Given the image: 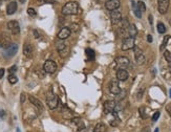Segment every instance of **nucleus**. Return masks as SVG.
<instances>
[{"mask_svg": "<svg viewBox=\"0 0 171 132\" xmlns=\"http://www.w3.org/2000/svg\"><path fill=\"white\" fill-rule=\"evenodd\" d=\"M61 12L62 15H64V16H71V15H78L81 11L79 4L76 1H68L67 3L63 5Z\"/></svg>", "mask_w": 171, "mask_h": 132, "instance_id": "nucleus-1", "label": "nucleus"}, {"mask_svg": "<svg viewBox=\"0 0 171 132\" xmlns=\"http://www.w3.org/2000/svg\"><path fill=\"white\" fill-rule=\"evenodd\" d=\"M46 104H47V106H49V108L51 110L56 109L59 105L58 97H57L52 90H49L47 96H46Z\"/></svg>", "mask_w": 171, "mask_h": 132, "instance_id": "nucleus-2", "label": "nucleus"}, {"mask_svg": "<svg viewBox=\"0 0 171 132\" xmlns=\"http://www.w3.org/2000/svg\"><path fill=\"white\" fill-rule=\"evenodd\" d=\"M114 62H116V66H118L120 69H125V68H127L130 65L129 59L127 58V57H124V56H119V57H116Z\"/></svg>", "mask_w": 171, "mask_h": 132, "instance_id": "nucleus-3", "label": "nucleus"}, {"mask_svg": "<svg viewBox=\"0 0 171 132\" xmlns=\"http://www.w3.org/2000/svg\"><path fill=\"white\" fill-rule=\"evenodd\" d=\"M43 70L45 71L46 74H54L57 70V63L53 60H47L43 65Z\"/></svg>", "mask_w": 171, "mask_h": 132, "instance_id": "nucleus-4", "label": "nucleus"}, {"mask_svg": "<svg viewBox=\"0 0 171 132\" xmlns=\"http://www.w3.org/2000/svg\"><path fill=\"white\" fill-rule=\"evenodd\" d=\"M136 46V43H134V38H131V37H127V38L124 39V41L122 43V50L126 52V50H129V49L133 48Z\"/></svg>", "mask_w": 171, "mask_h": 132, "instance_id": "nucleus-5", "label": "nucleus"}, {"mask_svg": "<svg viewBox=\"0 0 171 132\" xmlns=\"http://www.w3.org/2000/svg\"><path fill=\"white\" fill-rule=\"evenodd\" d=\"M133 50H134V57H136V63H138L139 65H143L146 61L145 56H144L143 52L138 47V46H134V47H133Z\"/></svg>", "mask_w": 171, "mask_h": 132, "instance_id": "nucleus-6", "label": "nucleus"}, {"mask_svg": "<svg viewBox=\"0 0 171 132\" xmlns=\"http://www.w3.org/2000/svg\"><path fill=\"white\" fill-rule=\"evenodd\" d=\"M169 4H170V0H158V10L160 14L164 15L167 13Z\"/></svg>", "mask_w": 171, "mask_h": 132, "instance_id": "nucleus-7", "label": "nucleus"}, {"mask_svg": "<svg viewBox=\"0 0 171 132\" xmlns=\"http://www.w3.org/2000/svg\"><path fill=\"white\" fill-rule=\"evenodd\" d=\"M17 52H18V45L15 44V43H12L9 47L4 48V56L7 57V58H12V57L16 55Z\"/></svg>", "mask_w": 171, "mask_h": 132, "instance_id": "nucleus-8", "label": "nucleus"}, {"mask_svg": "<svg viewBox=\"0 0 171 132\" xmlns=\"http://www.w3.org/2000/svg\"><path fill=\"white\" fill-rule=\"evenodd\" d=\"M120 7H121L120 0H107L106 2H105V7H106V10L110 11V12L116 11Z\"/></svg>", "mask_w": 171, "mask_h": 132, "instance_id": "nucleus-9", "label": "nucleus"}, {"mask_svg": "<svg viewBox=\"0 0 171 132\" xmlns=\"http://www.w3.org/2000/svg\"><path fill=\"white\" fill-rule=\"evenodd\" d=\"M11 37L9 36L7 33H2L0 35V46L3 47V48H7L11 45Z\"/></svg>", "mask_w": 171, "mask_h": 132, "instance_id": "nucleus-10", "label": "nucleus"}, {"mask_svg": "<svg viewBox=\"0 0 171 132\" xmlns=\"http://www.w3.org/2000/svg\"><path fill=\"white\" fill-rule=\"evenodd\" d=\"M7 29H10L13 35H18L20 33L19 23L16 20H12V21H10V22L7 23Z\"/></svg>", "mask_w": 171, "mask_h": 132, "instance_id": "nucleus-11", "label": "nucleus"}, {"mask_svg": "<svg viewBox=\"0 0 171 132\" xmlns=\"http://www.w3.org/2000/svg\"><path fill=\"white\" fill-rule=\"evenodd\" d=\"M116 101H106L105 103H104L103 107H104V113H106V114H108V113H111L114 111V108H116Z\"/></svg>", "mask_w": 171, "mask_h": 132, "instance_id": "nucleus-12", "label": "nucleus"}, {"mask_svg": "<svg viewBox=\"0 0 171 132\" xmlns=\"http://www.w3.org/2000/svg\"><path fill=\"white\" fill-rule=\"evenodd\" d=\"M121 88H120L119 82L118 81H111L109 83V91L110 94H114V96H118V94L121 92Z\"/></svg>", "mask_w": 171, "mask_h": 132, "instance_id": "nucleus-13", "label": "nucleus"}, {"mask_svg": "<svg viewBox=\"0 0 171 132\" xmlns=\"http://www.w3.org/2000/svg\"><path fill=\"white\" fill-rule=\"evenodd\" d=\"M110 19H111V22L112 24L116 25V24H119L121 22V20H122V14L118 12V11H112L111 13H110Z\"/></svg>", "mask_w": 171, "mask_h": 132, "instance_id": "nucleus-14", "label": "nucleus"}, {"mask_svg": "<svg viewBox=\"0 0 171 132\" xmlns=\"http://www.w3.org/2000/svg\"><path fill=\"white\" fill-rule=\"evenodd\" d=\"M58 52L61 58H67L69 54H71V48H69V46L63 44V45L58 47Z\"/></svg>", "mask_w": 171, "mask_h": 132, "instance_id": "nucleus-15", "label": "nucleus"}, {"mask_svg": "<svg viewBox=\"0 0 171 132\" xmlns=\"http://www.w3.org/2000/svg\"><path fill=\"white\" fill-rule=\"evenodd\" d=\"M71 34V29L69 27H63L60 29V32L58 33V39L60 40H65L67 39Z\"/></svg>", "mask_w": 171, "mask_h": 132, "instance_id": "nucleus-16", "label": "nucleus"}, {"mask_svg": "<svg viewBox=\"0 0 171 132\" xmlns=\"http://www.w3.org/2000/svg\"><path fill=\"white\" fill-rule=\"evenodd\" d=\"M33 52H34V48H33L32 44H29V43H25L24 46H23V54H24V56L27 57V58H32Z\"/></svg>", "mask_w": 171, "mask_h": 132, "instance_id": "nucleus-17", "label": "nucleus"}, {"mask_svg": "<svg viewBox=\"0 0 171 132\" xmlns=\"http://www.w3.org/2000/svg\"><path fill=\"white\" fill-rule=\"evenodd\" d=\"M129 77V74L126 69H119L116 71V79L119 81H126Z\"/></svg>", "mask_w": 171, "mask_h": 132, "instance_id": "nucleus-18", "label": "nucleus"}, {"mask_svg": "<svg viewBox=\"0 0 171 132\" xmlns=\"http://www.w3.org/2000/svg\"><path fill=\"white\" fill-rule=\"evenodd\" d=\"M29 102L34 105V106L37 108V109H39L40 111H42L43 110V105H42V103L39 101V99H37V98H35V97H33V96H29Z\"/></svg>", "mask_w": 171, "mask_h": 132, "instance_id": "nucleus-19", "label": "nucleus"}, {"mask_svg": "<svg viewBox=\"0 0 171 132\" xmlns=\"http://www.w3.org/2000/svg\"><path fill=\"white\" fill-rule=\"evenodd\" d=\"M61 113H62V116L66 119H73L75 117V115L73 114L71 112V110H69L67 107H63L61 110Z\"/></svg>", "mask_w": 171, "mask_h": 132, "instance_id": "nucleus-20", "label": "nucleus"}, {"mask_svg": "<svg viewBox=\"0 0 171 132\" xmlns=\"http://www.w3.org/2000/svg\"><path fill=\"white\" fill-rule=\"evenodd\" d=\"M17 11V2L16 1H11L7 7V15H13Z\"/></svg>", "mask_w": 171, "mask_h": 132, "instance_id": "nucleus-21", "label": "nucleus"}, {"mask_svg": "<svg viewBox=\"0 0 171 132\" xmlns=\"http://www.w3.org/2000/svg\"><path fill=\"white\" fill-rule=\"evenodd\" d=\"M127 34H128V37H131V38H134L136 35H138V29L134 24H129L128 29H127Z\"/></svg>", "mask_w": 171, "mask_h": 132, "instance_id": "nucleus-22", "label": "nucleus"}, {"mask_svg": "<svg viewBox=\"0 0 171 132\" xmlns=\"http://www.w3.org/2000/svg\"><path fill=\"white\" fill-rule=\"evenodd\" d=\"M94 132H106V125L104 123H99L94 128Z\"/></svg>", "mask_w": 171, "mask_h": 132, "instance_id": "nucleus-23", "label": "nucleus"}, {"mask_svg": "<svg viewBox=\"0 0 171 132\" xmlns=\"http://www.w3.org/2000/svg\"><path fill=\"white\" fill-rule=\"evenodd\" d=\"M85 54H86V56H87L88 60H94V57H96V52H94V49L86 48V49H85Z\"/></svg>", "mask_w": 171, "mask_h": 132, "instance_id": "nucleus-24", "label": "nucleus"}, {"mask_svg": "<svg viewBox=\"0 0 171 132\" xmlns=\"http://www.w3.org/2000/svg\"><path fill=\"white\" fill-rule=\"evenodd\" d=\"M132 5H133V12H134V15H136L138 18H141L142 17V12L139 10V7L134 3V1H132Z\"/></svg>", "mask_w": 171, "mask_h": 132, "instance_id": "nucleus-25", "label": "nucleus"}, {"mask_svg": "<svg viewBox=\"0 0 171 132\" xmlns=\"http://www.w3.org/2000/svg\"><path fill=\"white\" fill-rule=\"evenodd\" d=\"M169 39H170V36H165V38L163 39V43H162L161 46H160V50H161V52H163V50L165 49L168 41H169Z\"/></svg>", "mask_w": 171, "mask_h": 132, "instance_id": "nucleus-26", "label": "nucleus"}, {"mask_svg": "<svg viewBox=\"0 0 171 132\" xmlns=\"http://www.w3.org/2000/svg\"><path fill=\"white\" fill-rule=\"evenodd\" d=\"M146 108L145 106H141L139 108V112H140V115H141V117H142L143 119H146L148 116H147V114H146Z\"/></svg>", "mask_w": 171, "mask_h": 132, "instance_id": "nucleus-27", "label": "nucleus"}, {"mask_svg": "<svg viewBox=\"0 0 171 132\" xmlns=\"http://www.w3.org/2000/svg\"><path fill=\"white\" fill-rule=\"evenodd\" d=\"M158 32L160 33V34H165V32H166V27H165L164 23H162V22L158 23Z\"/></svg>", "mask_w": 171, "mask_h": 132, "instance_id": "nucleus-28", "label": "nucleus"}, {"mask_svg": "<svg viewBox=\"0 0 171 132\" xmlns=\"http://www.w3.org/2000/svg\"><path fill=\"white\" fill-rule=\"evenodd\" d=\"M7 80H9V82H10L11 84H16L17 82H18V78H17L15 74H10L9 78H7Z\"/></svg>", "mask_w": 171, "mask_h": 132, "instance_id": "nucleus-29", "label": "nucleus"}, {"mask_svg": "<svg viewBox=\"0 0 171 132\" xmlns=\"http://www.w3.org/2000/svg\"><path fill=\"white\" fill-rule=\"evenodd\" d=\"M164 57H165V60H166L168 63H171V52H169V50H165Z\"/></svg>", "mask_w": 171, "mask_h": 132, "instance_id": "nucleus-30", "label": "nucleus"}, {"mask_svg": "<svg viewBox=\"0 0 171 132\" xmlns=\"http://www.w3.org/2000/svg\"><path fill=\"white\" fill-rule=\"evenodd\" d=\"M136 5H138V7H139V10L141 11L142 13L146 11V5H145V3H144L143 1H139V2L136 3Z\"/></svg>", "mask_w": 171, "mask_h": 132, "instance_id": "nucleus-31", "label": "nucleus"}, {"mask_svg": "<svg viewBox=\"0 0 171 132\" xmlns=\"http://www.w3.org/2000/svg\"><path fill=\"white\" fill-rule=\"evenodd\" d=\"M27 14H29V16H32V17H35L36 15H37V13H36V11L34 10V9H32V7H29V9H27Z\"/></svg>", "mask_w": 171, "mask_h": 132, "instance_id": "nucleus-32", "label": "nucleus"}, {"mask_svg": "<svg viewBox=\"0 0 171 132\" xmlns=\"http://www.w3.org/2000/svg\"><path fill=\"white\" fill-rule=\"evenodd\" d=\"M160 115H161V113H160V111H156V112L152 115V122H156L158 119V117H160Z\"/></svg>", "mask_w": 171, "mask_h": 132, "instance_id": "nucleus-33", "label": "nucleus"}, {"mask_svg": "<svg viewBox=\"0 0 171 132\" xmlns=\"http://www.w3.org/2000/svg\"><path fill=\"white\" fill-rule=\"evenodd\" d=\"M16 70H17V66H16V65H13L12 67L9 68V72H10V74H14L15 72H16Z\"/></svg>", "mask_w": 171, "mask_h": 132, "instance_id": "nucleus-34", "label": "nucleus"}, {"mask_svg": "<svg viewBox=\"0 0 171 132\" xmlns=\"http://www.w3.org/2000/svg\"><path fill=\"white\" fill-rule=\"evenodd\" d=\"M125 96H126V91H125V90H121V92H120V94H118V97H119V100H120V101L123 100V99L125 98Z\"/></svg>", "mask_w": 171, "mask_h": 132, "instance_id": "nucleus-35", "label": "nucleus"}, {"mask_svg": "<svg viewBox=\"0 0 171 132\" xmlns=\"http://www.w3.org/2000/svg\"><path fill=\"white\" fill-rule=\"evenodd\" d=\"M80 132H94V129L90 128V127H89V128H86V127H85V128L82 129Z\"/></svg>", "mask_w": 171, "mask_h": 132, "instance_id": "nucleus-36", "label": "nucleus"}, {"mask_svg": "<svg viewBox=\"0 0 171 132\" xmlns=\"http://www.w3.org/2000/svg\"><path fill=\"white\" fill-rule=\"evenodd\" d=\"M20 101H21V103H24V101H25V94H21V96H20Z\"/></svg>", "mask_w": 171, "mask_h": 132, "instance_id": "nucleus-37", "label": "nucleus"}, {"mask_svg": "<svg viewBox=\"0 0 171 132\" xmlns=\"http://www.w3.org/2000/svg\"><path fill=\"white\" fill-rule=\"evenodd\" d=\"M4 72H5V70H4V68H0V79H2V78H3Z\"/></svg>", "mask_w": 171, "mask_h": 132, "instance_id": "nucleus-38", "label": "nucleus"}, {"mask_svg": "<svg viewBox=\"0 0 171 132\" xmlns=\"http://www.w3.org/2000/svg\"><path fill=\"white\" fill-rule=\"evenodd\" d=\"M57 0H44L45 3H55Z\"/></svg>", "mask_w": 171, "mask_h": 132, "instance_id": "nucleus-39", "label": "nucleus"}, {"mask_svg": "<svg viewBox=\"0 0 171 132\" xmlns=\"http://www.w3.org/2000/svg\"><path fill=\"white\" fill-rule=\"evenodd\" d=\"M147 41H148L149 43H151V42H152V36L151 35L147 36Z\"/></svg>", "mask_w": 171, "mask_h": 132, "instance_id": "nucleus-40", "label": "nucleus"}, {"mask_svg": "<svg viewBox=\"0 0 171 132\" xmlns=\"http://www.w3.org/2000/svg\"><path fill=\"white\" fill-rule=\"evenodd\" d=\"M143 94H144V89H141V91H140L139 94H138V98H139V99H141V97H142Z\"/></svg>", "mask_w": 171, "mask_h": 132, "instance_id": "nucleus-41", "label": "nucleus"}, {"mask_svg": "<svg viewBox=\"0 0 171 132\" xmlns=\"http://www.w3.org/2000/svg\"><path fill=\"white\" fill-rule=\"evenodd\" d=\"M4 114H5V112H4L3 110H0V117H3Z\"/></svg>", "mask_w": 171, "mask_h": 132, "instance_id": "nucleus-42", "label": "nucleus"}, {"mask_svg": "<svg viewBox=\"0 0 171 132\" xmlns=\"http://www.w3.org/2000/svg\"><path fill=\"white\" fill-rule=\"evenodd\" d=\"M167 111L171 114V105H169V106L167 107Z\"/></svg>", "mask_w": 171, "mask_h": 132, "instance_id": "nucleus-43", "label": "nucleus"}, {"mask_svg": "<svg viewBox=\"0 0 171 132\" xmlns=\"http://www.w3.org/2000/svg\"><path fill=\"white\" fill-rule=\"evenodd\" d=\"M149 21H150V24L152 25V16H151V15L149 16Z\"/></svg>", "mask_w": 171, "mask_h": 132, "instance_id": "nucleus-44", "label": "nucleus"}, {"mask_svg": "<svg viewBox=\"0 0 171 132\" xmlns=\"http://www.w3.org/2000/svg\"><path fill=\"white\" fill-rule=\"evenodd\" d=\"M20 2H21V3H24V2H25V0H19Z\"/></svg>", "mask_w": 171, "mask_h": 132, "instance_id": "nucleus-45", "label": "nucleus"}, {"mask_svg": "<svg viewBox=\"0 0 171 132\" xmlns=\"http://www.w3.org/2000/svg\"><path fill=\"white\" fill-rule=\"evenodd\" d=\"M154 132H158V128H156V129H155V130H154Z\"/></svg>", "mask_w": 171, "mask_h": 132, "instance_id": "nucleus-46", "label": "nucleus"}, {"mask_svg": "<svg viewBox=\"0 0 171 132\" xmlns=\"http://www.w3.org/2000/svg\"><path fill=\"white\" fill-rule=\"evenodd\" d=\"M169 96H170V98H171V89L169 90Z\"/></svg>", "mask_w": 171, "mask_h": 132, "instance_id": "nucleus-47", "label": "nucleus"}, {"mask_svg": "<svg viewBox=\"0 0 171 132\" xmlns=\"http://www.w3.org/2000/svg\"><path fill=\"white\" fill-rule=\"evenodd\" d=\"M169 69H170V71H171V64L169 65Z\"/></svg>", "mask_w": 171, "mask_h": 132, "instance_id": "nucleus-48", "label": "nucleus"}, {"mask_svg": "<svg viewBox=\"0 0 171 132\" xmlns=\"http://www.w3.org/2000/svg\"><path fill=\"white\" fill-rule=\"evenodd\" d=\"M39 1H44V0H39Z\"/></svg>", "mask_w": 171, "mask_h": 132, "instance_id": "nucleus-49", "label": "nucleus"}]
</instances>
